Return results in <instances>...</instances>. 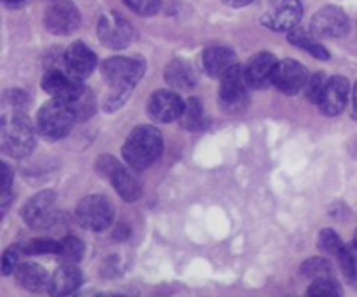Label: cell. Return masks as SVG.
Instances as JSON below:
<instances>
[{
  "mask_svg": "<svg viewBox=\"0 0 357 297\" xmlns=\"http://www.w3.org/2000/svg\"><path fill=\"white\" fill-rule=\"evenodd\" d=\"M160 153H162V136L150 125L136 127L126 139V145L122 148L126 162L136 170L152 166L159 159Z\"/></svg>",
  "mask_w": 357,
  "mask_h": 297,
  "instance_id": "6da1fadb",
  "label": "cell"
},
{
  "mask_svg": "<svg viewBox=\"0 0 357 297\" xmlns=\"http://www.w3.org/2000/svg\"><path fill=\"white\" fill-rule=\"evenodd\" d=\"M75 120L77 113L72 104L61 99H52L38 110L37 129L45 139L56 141L72 131Z\"/></svg>",
  "mask_w": 357,
  "mask_h": 297,
  "instance_id": "7a4b0ae2",
  "label": "cell"
},
{
  "mask_svg": "<svg viewBox=\"0 0 357 297\" xmlns=\"http://www.w3.org/2000/svg\"><path fill=\"white\" fill-rule=\"evenodd\" d=\"M0 138H2L3 152L16 159L28 156L35 146V134L30 120L21 113L3 117Z\"/></svg>",
  "mask_w": 357,
  "mask_h": 297,
  "instance_id": "3957f363",
  "label": "cell"
},
{
  "mask_svg": "<svg viewBox=\"0 0 357 297\" xmlns=\"http://www.w3.org/2000/svg\"><path fill=\"white\" fill-rule=\"evenodd\" d=\"M143 73H145V63L138 58L115 56L101 65V75L105 82L112 87V90H121V93H131Z\"/></svg>",
  "mask_w": 357,
  "mask_h": 297,
  "instance_id": "277c9868",
  "label": "cell"
},
{
  "mask_svg": "<svg viewBox=\"0 0 357 297\" xmlns=\"http://www.w3.org/2000/svg\"><path fill=\"white\" fill-rule=\"evenodd\" d=\"M114 205L103 195H89L77 205L75 218L89 232H103L114 223Z\"/></svg>",
  "mask_w": 357,
  "mask_h": 297,
  "instance_id": "5b68a950",
  "label": "cell"
},
{
  "mask_svg": "<svg viewBox=\"0 0 357 297\" xmlns=\"http://www.w3.org/2000/svg\"><path fill=\"white\" fill-rule=\"evenodd\" d=\"M96 169L98 172L110 179V183L114 184L115 191L121 195L122 200L135 202L142 197V186H139L138 179L115 159L103 155L96 162Z\"/></svg>",
  "mask_w": 357,
  "mask_h": 297,
  "instance_id": "8992f818",
  "label": "cell"
},
{
  "mask_svg": "<svg viewBox=\"0 0 357 297\" xmlns=\"http://www.w3.org/2000/svg\"><path fill=\"white\" fill-rule=\"evenodd\" d=\"M302 17L300 0H268V7L264 14V24L275 31L295 30Z\"/></svg>",
  "mask_w": 357,
  "mask_h": 297,
  "instance_id": "52a82bcc",
  "label": "cell"
},
{
  "mask_svg": "<svg viewBox=\"0 0 357 297\" xmlns=\"http://www.w3.org/2000/svg\"><path fill=\"white\" fill-rule=\"evenodd\" d=\"M220 82V101L230 111H239L248 101V80L244 68L236 65L230 68Z\"/></svg>",
  "mask_w": 357,
  "mask_h": 297,
  "instance_id": "ba28073f",
  "label": "cell"
},
{
  "mask_svg": "<svg viewBox=\"0 0 357 297\" xmlns=\"http://www.w3.org/2000/svg\"><path fill=\"white\" fill-rule=\"evenodd\" d=\"M42 87L47 94H51L52 99H61L72 104L80 94L86 90L82 80L75 79L68 72L61 70H51L42 79Z\"/></svg>",
  "mask_w": 357,
  "mask_h": 297,
  "instance_id": "9c48e42d",
  "label": "cell"
},
{
  "mask_svg": "<svg viewBox=\"0 0 357 297\" xmlns=\"http://www.w3.org/2000/svg\"><path fill=\"white\" fill-rule=\"evenodd\" d=\"M185 110V101L178 96L174 90H157L149 97L146 103V111L150 117L160 124H167V122L180 120L181 113Z\"/></svg>",
  "mask_w": 357,
  "mask_h": 297,
  "instance_id": "30bf717a",
  "label": "cell"
},
{
  "mask_svg": "<svg viewBox=\"0 0 357 297\" xmlns=\"http://www.w3.org/2000/svg\"><path fill=\"white\" fill-rule=\"evenodd\" d=\"M54 205L56 195L52 191H40L23 205L21 216L30 228H47L54 219Z\"/></svg>",
  "mask_w": 357,
  "mask_h": 297,
  "instance_id": "8fae6325",
  "label": "cell"
},
{
  "mask_svg": "<svg viewBox=\"0 0 357 297\" xmlns=\"http://www.w3.org/2000/svg\"><path fill=\"white\" fill-rule=\"evenodd\" d=\"M98 37L103 45L110 49L128 47L132 38V28L128 21L119 14L110 13L101 16L98 23Z\"/></svg>",
  "mask_w": 357,
  "mask_h": 297,
  "instance_id": "7c38bea8",
  "label": "cell"
},
{
  "mask_svg": "<svg viewBox=\"0 0 357 297\" xmlns=\"http://www.w3.org/2000/svg\"><path fill=\"white\" fill-rule=\"evenodd\" d=\"M351 30L347 14L338 7H324L312 17V31L316 37L340 38Z\"/></svg>",
  "mask_w": 357,
  "mask_h": 297,
  "instance_id": "4fadbf2b",
  "label": "cell"
},
{
  "mask_svg": "<svg viewBox=\"0 0 357 297\" xmlns=\"http://www.w3.org/2000/svg\"><path fill=\"white\" fill-rule=\"evenodd\" d=\"M80 14L72 2H56L45 13V26L54 35H70L79 28Z\"/></svg>",
  "mask_w": 357,
  "mask_h": 297,
  "instance_id": "5bb4252c",
  "label": "cell"
},
{
  "mask_svg": "<svg viewBox=\"0 0 357 297\" xmlns=\"http://www.w3.org/2000/svg\"><path fill=\"white\" fill-rule=\"evenodd\" d=\"M307 80V70L303 68V65H300L298 61H293V59H284V61L278 63V68H275L274 75V86L278 87L281 93L284 94H296L302 89H305Z\"/></svg>",
  "mask_w": 357,
  "mask_h": 297,
  "instance_id": "9a60e30c",
  "label": "cell"
},
{
  "mask_svg": "<svg viewBox=\"0 0 357 297\" xmlns=\"http://www.w3.org/2000/svg\"><path fill=\"white\" fill-rule=\"evenodd\" d=\"M278 63L279 61L271 52H260V54L253 56L244 68L248 86L253 87V89H264L268 83H274Z\"/></svg>",
  "mask_w": 357,
  "mask_h": 297,
  "instance_id": "2e32d148",
  "label": "cell"
},
{
  "mask_svg": "<svg viewBox=\"0 0 357 297\" xmlns=\"http://www.w3.org/2000/svg\"><path fill=\"white\" fill-rule=\"evenodd\" d=\"M349 94H351V83L344 77H333L328 79L326 89H324L323 97H321L319 108L328 117L342 113L344 108L347 106Z\"/></svg>",
  "mask_w": 357,
  "mask_h": 297,
  "instance_id": "e0dca14e",
  "label": "cell"
},
{
  "mask_svg": "<svg viewBox=\"0 0 357 297\" xmlns=\"http://www.w3.org/2000/svg\"><path fill=\"white\" fill-rule=\"evenodd\" d=\"M96 56L82 42H75L65 52V68L75 79L82 80L89 77L96 68Z\"/></svg>",
  "mask_w": 357,
  "mask_h": 297,
  "instance_id": "ac0fdd59",
  "label": "cell"
},
{
  "mask_svg": "<svg viewBox=\"0 0 357 297\" xmlns=\"http://www.w3.org/2000/svg\"><path fill=\"white\" fill-rule=\"evenodd\" d=\"M82 284V273L75 264H61L49 278V294L52 297H66L77 291Z\"/></svg>",
  "mask_w": 357,
  "mask_h": 297,
  "instance_id": "d6986e66",
  "label": "cell"
},
{
  "mask_svg": "<svg viewBox=\"0 0 357 297\" xmlns=\"http://www.w3.org/2000/svg\"><path fill=\"white\" fill-rule=\"evenodd\" d=\"M236 65V56L227 47H209L202 56V66H204L206 73L211 77H218V79H222Z\"/></svg>",
  "mask_w": 357,
  "mask_h": 297,
  "instance_id": "ffe728a7",
  "label": "cell"
},
{
  "mask_svg": "<svg viewBox=\"0 0 357 297\" xmlns=\"http://www.w3.org/2000/svg\"><path fill=\"white\" fill-rule=\"evenodd\" d=\"M14 275H16L17 284L28 292H40L49 287L47 273L37 263H21Z\"/></svg>",
  "mask_w": 357,
  "mask_h": 297,
  "instance_id": "44dd1931",
  "label": "cell"
},
{
  "mask_svg": "<svg viewBox=\"0 0 357 297\" xmlns=\"http://www.w3.org/2000/svg\"><path fill=\"white\" fill-rule=\"evenodd\" d=\"M164 77H166V82L176 90L192 89L195 86V82H197L194 68L187 61H181V59L169 63Z\"/></svg>",
  "mask_w": 357,
  "mask_h": 297,
  "instance_id": "7402d4cb",
  "label": "cell"
},
{
  "mask_svg": "<svg viewBox=\"0 0 357 297\" xmlns=\"http://www.w3.org/2000/svg\"><path fill=\"white\" fill-rule=\"evenodd\" d=\"M289 42H291L293 45H296V47L307 51L309 54H312L314 58H317V59L330 58V54H328L326 49H324L323 45L316 40V37H312L310 33H307L305 30H298V28H295V30L289 31Z\"/></svg>",
  "mask_w": 357,
  "mask_h": 297,
  "instance_id": "603a6c76",
  "label": "cell"
},
{
  "mask_svg": "<svg viewBox=\"0 0 357 297\" xmlns=\"http://www.w3.org/2000/svg\"><path fill=\"white\" fill-rule=\"evenodd\" d=\"M84 250L86 247H84L82 240L70 235L59 240V250L56 256L61 259L63 264H77L84 257Z\"/></svg>",
  "mask_w": 357,
  "mask_h": 297,
  "instance_id": "cb8c5ba5",
  "label": "cell"
},
{
  "mask_svg": "<svg viewBox=\"0 0 357 297\" xmlns=\"http://www.w3.org/2000/svg\"><path fill=\"white\" fill-rule=\"evenodd\" d=\"M202 120H204V111H202L201 101L192 97L185 103V110L180 117L181 127L187 131H195L202 127Z\"/></svg>",
  "mask_w": 357,
  "mask_h": 297,
  "instance_id": "d4e9b609",
  "label": "cell"
},
{
  "mask_svg": "<svg viewBox=\"0 0 357 297\" xmlns=\"http://www.w3.org/2000/svg\"><path fill=\"white\" fill-rule=\"evenodd\" d=\"M305 297H342V289L333 278H316V280L310 284Z\"/></svg>",
  "mask_w": 357,
  "mask_h": 297,
  "instance_id": "484cf974",
  "label": "cell"
},
{
  "mask_svg": "<svg viewBox=\"0 0 357 297\" xmlns=\"http://www.w3.org/2000/svg\"><path fill=\"white\" fill-rule=\"evenodd\" d=\"M338 259H340L345 275L352 280H357V242L344 246L342 252L338 254Z\"/></svg>",
  "mask_w": 357,
  "mask_h": 297,
  "instance_id": "4316f807",
  "label": "cell"
},
{
  "mask_svg": "<svg viewBox=\"0 0 357 297\" xmlns=\"http://www.w3.org/2000/svg\"><path fill=\"white\" fill-rule=\"evenodd\" d=\"M317 246H319V249L323 252L335 254V256H338L342 252V249H344V243H342L340 236L333 230H323L319 233V242H317Z\"/></svg>",
  "mask_w": 357,
  "mask_h": 297,
  "instance_id": "83f0119b",
  "label": "cell"
},
{
  "mask_svg": "<svg viewBox=\"0 0 357 297\" xmlns=\"http://www.w3.org/2000/svg\"><path fill=\"white\" fill-rule=\"evenodd\" d=\"M326 82L328 80L324 79L321 73H316V75L309 77L307 80V86H305V96L310 103H321V97H323L324 89H326Z\"/></svg>",
  "mask_w": 357,
  "mask_h": 297,
  "instance_id": "f1b7e54d",
  "label": "cell"
},
{
  "mask_svg": "<svg viewBox=\"0 0 357 297\" xmlns=\"http://www.w3.org/2000/svg\"><path fill=\"white\" fill-rule=\"evenodd\" d=\"M23 250L26 254H35V256H40V254H58L59 242L49 239H37L28 242L23 247Z\"/></svg>",
  "mask_w": 357,
  "mask_h": 297,
  "instance_id": "f546056e",
  "label": "cell"
},
{
  "mask_svg": "<svg viewBox=\"0 0 357 297\" xmlns=\"http://www.w3.org/2000/svg\"><path fill=\"white\" fill-rule=\"evenodd\" d=\"M23 247L20 246H14V247H9V249L3 252V257H2V273L6 275H10L14 273V271L17 270V266H20V257L21 254H23Z\"/></svg>",
  "mask_w": 357,
  "mask_h": 297,
  "instance_id": "4dcf8cb0",
  "label": "cell"
},
{
  "mask_svg": "<svg viewBox=\"0 0 357 297\" xmlns=\"http://www.w3.org/2000/svg\"><path fill=\"white\" fill-rule=\"evenodd\" d=\"M124 3L142 16H152L160 9V0H124Z\"/></svg>",
  "mask_w": 357,
  "mask_h": 297,
  "instance_id": "1f68e13d",
  "label": "cell"
},
{
  "mask_svg": "<svg viewBox=\"0 0 357 297\" xmlns=\"http://www.w3.org/2000/svg\"><path fill=\"white\" fill-rule=\"evenodd\" d=\"M303 273H305L307 277L314 278V280H316V278L328 277V273H330V264L324 259H310L303 264Z\"/></svg>",
  "mask_w": 357,
  "mask_h": 297,
  "instance_id": "d6a6232c",
  "label": "cell"
},
{
  "mask_svg": "<svg viewBox=\"0 0 357 297\" xmlns=\"http://www.w3.org/2000/svg\"><path fill=\"white\" fill-rule=\"evenodd\" d=\"M223 2L230 7H244L248 6V3L253 2V0H223Z\"/></svg>",
  "mask_w": 357,
  "mask_h": 297,
  "instance_id": "836d02e7",
  "label": "cell"
},
{
  "mask_svg": "<svg viewBox=\"0 0 357 297\" xmlns=\"http://www.w3.org/2000/svg\"><path fill=\"white\" fill-rule=\"evenodd\" d=\"M352 113L357 118V82L354 86V90H352Z\"/></svg>",
  "mask_w": 357,
  "mask_h": 297,
  "instance_id": "e575fe53",
  "label": "cell"
},
{
  "mask_svg": "<svg viewBox=\"0 0 357 297\" xmlns=\"http://www.w3.org/2000/svg\"><path fill=\"white\" fill-rule=\"evenodd\" d=\"M94 296H96V292L86 291V292H79V294H77L75 297H94Z\"/></svg>",
  "mask_w": 357,
  "mask_h": 297,
  "instance_id": "d590c367",
  "label": "cell"
},
{
  "mask_svg": "<svg viewBox=\"0 0 357 297\" xmlns=\"http://www.w3.org/2000/svg\"><path fill=\"white\" fill-rule=\"evenodd\" d=\"M6 3H9V6H17V3H23L24 0H3Z\"/></svg>",
  "mask_w": 357,
  "mask_h": 297,
  "instance_id": "8d00e7d4",
  "label": "cell"
},
{
  "mask_svg": "<svg viewBox=\"0 0 357 297\" xmlns=\"http://www.w3.org/2000/svg\"><path fill=\"white\" fill-rule=\"evenodd\" d=\"M94 297H119V296H110V294H96Z\"/></svg>",
  "mask_w": 357,
  "mask_h": 297,
  "instance_id": "74e56055",
  "label": "cell"
},
{
  "mask_svg": "<svg viewBox=\"0 0 357 297\" xmlns=\"http://www.w3.org/2000/svg\"><path fill=\"white\" fill-rule=\"evenodd\" d=\"M354 242H357V230H356V235H354Z\"/></svg>",
  "mask_w": 357,
  "mask_h": 297,
  "instance_id": "f35d334b",
  "label": "cell"
}]
</instances>
